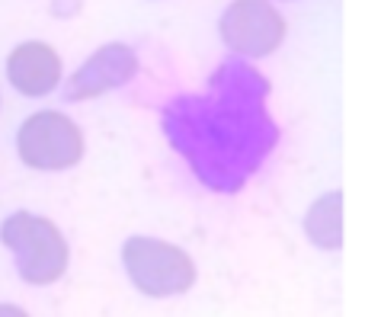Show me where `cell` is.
Returning <instances> with one entry per match:
<instances>
[{
    "label": "cell",
    "mask_w": 365,
    "mask_h": 317,
    "mask_svg": "<svg viewBox=\"0 0 365 317\" xmlns=\"http://www.w3.org/2000/svg\"><path fill=\"white\" fill-rule=\"evenodd\" d=\"M0 241L13 254L19 279L29 286H51L68 273L71 247L51 218L32 215V212H13L0 224Z\"/></svg>",
    "instance_id": "cell-1"
},
{
    "label": "cell",
    "mask_w": 365,
    "mask_h": 317,
    "mask_svg": "<svg viewBox=\"0 0 365 317\" xmlns=\"http://www.w3.org/2000/svg\"><path fill=\"white\" fill-rule=\"evenodd\" d=\"M122 266L132 286L148 298H173V295H186L195 286L192 256L160 237H128L122 247Z\"/></svg>",
    "instance_id": "cell-2"
},
{
    "label": "cell",
    "mask_w": 365,
    "mask_h": 317,
    "mask_svg": "<svg viewBox=\"0 0 365 317\" xmlns=\"http://www.w3.org/2000/svg\"><path fill=\"white\" fill-rule=\"evenodd\" d=\"M83 147L81 125L58 109H38L16 132V154L32 170H71L83 160Z\"/></svg>",
    "instance_id": "cell-3"
},
{
    "label": "cell",
    "mask_w": 365,
    "mask_h": 317,
    "mask_svg": "<svg viewBox=\"0 0 365 317\" xmlns=\"http://www.w3.org/2000/svg\"><path fill=\"white\" fill-rule=\"evenodd\" d=\"M285 16L269 0H231L218 19V36L240 58H269L285 42Z\"/></svg>",
    "instance_id": "cell-4"
},
{
    "label": "cell",
    "mask_w": 365,
    "mask_h": 317,
    "mask_svg": "<svg viewBox=\"0 0 365 317\" xmlns=\"http://www.w3.org/2000/svg\"><path fill=\"white\" fill-rule=\"evenodd\" d=\"M138 74V55L128 48L125 42H109L100 45L81 68L71 74L64 83V96L68 100H96V96L109 93L115 87H125L132 77Z\"/></svg>",
    "instance_id": "cell-5"
},
{
    "label": "cell",
    "mask_w": 365,
    "mask_h": 317,
    "mask_svg": "<svg viewBox=\"0 0 365 317\" xmlns=\"http://www.w3.org/2000/svg\"><path fill=\"white\" fill-rule=\"evenodd\" d=\"M6 80L16 93L42 100V96L55 93L58 83L64 80V61L55 45L29 38L6 55Z\"/></svg>",
    "instance_id": "cell-6"
},
{
    "label": "cell",
    "mask_w": 365,
    "mask_h": 317,
    "mask_svg": "<svg viewBox=\"0 0 365 317\" xmlns=\"http://www.w3.org/2000/svg\"><path fill=\"white\" fill-rule=\"evenodd\" d=\"M304 234L311 244L324 250L343 247V196L340 192H327L311 205L308 218H304Z\"/></svg>",
    "instance_id": "cell-7"
},
{
    "label": "cell",
    "mask_w": 365,
    "mask_h": 317,
    "mask_svg": "<svg viewBox=\"0 0 365 317\" xmlns=\"http://www.w3.org/2000/svg\"><path fill=\"white\" fill-rule=\"evenodd\" d=\"M0 317H29V314L19 305H4V301H0Z\"/></svg>",
    "instance_id": "cell-8"
},
{
    "label": "cell",
    "mask_w": 365,
    "mask_h": 317,
    "mask_svg": "<svg viewBox=\"0 0 365 317\" xmlns=\"http://www.w3.org/2000/svg\"><path fill=\"white\" fill-rule=\"evenodd\" d=\"M282 4H292V0H282Z\"/></svg>",
    "instance_id": "cell-9"
}]
</instances>
